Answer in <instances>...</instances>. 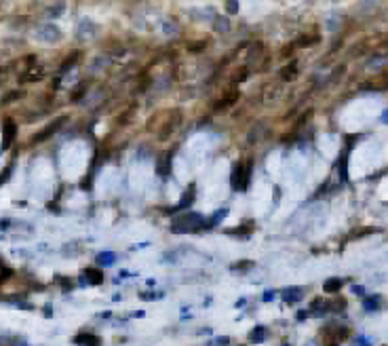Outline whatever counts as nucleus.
I'll use <instances>...</instances> for the list:
<instances>
[{"mask_svg":"<svg viewBox=\"0 0 388 346\" xmlns=\"http://www.w3.org/2000/svg\"><path fill=\"white\" fill-rule=\"evenodd\" d=\"M43 74H44V68H43V65H34V68H30V70L23 74V81L34 83V81H38V78L43 76Z\"/></svg>","mask_w":388,"mask_h":346,"instance_id":"nucleus-1","label":"nucleus"},{"mask_svg":"<svg viewBox=\"0 0 388 346\" xmlns=\"http://www.w3.org/2000/svg\"><path fill=\"white\" fill-rule=\"evenodd\" d=\"M13 135H15V125H13V121H4V146L11 144Z\"/></svg>","mask_w":388,"mask_h":346,"instance_id":"nucleus-2","label":"nucleus"},{"mask_svg":"<svg viewBox=\"0 0 388 346\" xmlns=\"http://www.w3.org/2000/svg\"><path fill=\"white\" fill-rule=\"evenodd\" d=\"M293 70H298V68H296V64H291V65H289V68H287V70H283V76H285V78H289Z\"/></svg>","mask_w":388,"mask_h":346,"instance_id":"nucleus-3","label":"nucleus"},{"mask_svg":"<svg viewBox=\"0 0 388 346\" xmlns=\"http://www.w3.org/2000/svg\"><path fill=\"white\" fill-rule=\"evenodd\" d=\"M338 287H340V283H338V281H333V283H327V285H325V289H327V291L338 289Z\"/></svg>","mask_w":388,"mask_h":346,"instance_id":"nucleus-4","label":"nucleus"}]
</instances>
